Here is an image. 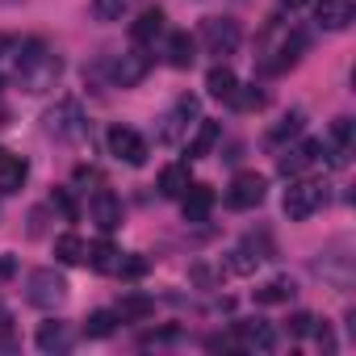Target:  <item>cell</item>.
I'll return each instance as SVG.
<instances>
[{
  "label": "cell",
  "mask_w": 356,
  "mask_h": 356,
  "mask_svg": "<svg viewBox=\"0 0 356 356\" xmlns=\"http://www.w3.org/2000/svg\"><path fill=\"white\" fill-rule=\"evenodd\" d=\"M0 88H5V76H0Z\"/></svg>",
  "instance_id": "obj_37"
},
{
  "label": "cell",
  "mask_w": 356,
  "mask_h": 356,
  "mask_svg": "<svg viewBox=\"0 0 356 356\" xmlns=\"http://www.w3.org/2000/svg\"><path fill=\"white\" fill-rule=\"evenodd\" d=\"M289 331H293V335H310V331H314V314H293V318H289Z\"/></svg>",
  "instance_id": "obj_32"
},
{
  "label": "cell",
  "mask_w": 356,
  "mask_h": 356,
  "mask_svg": "<svg viewBox=\"0 0 356 356\" xmlns=\"http://www.w3.org/2000/svg\"><path fill=\"white\" fill-rule=\"evenodd\" d=\"M109 155L130 163V168H143L147 163V138L138 130H130V126H113L109 130Z\"/></svg>",
  "instance_id": "obj_7"
},
{
  "label": "cell",
  "mask_w": 356,
  "mask_h": 356,
  "mask_svg": "<svg viewBox=\"0 0 356 356\" xmlns=\"http://www.w3.org/2000/svg\"><path fill=\"white\" fill-rule=\"evenodd\" d=\"M0 51H13V38L9 34H0Z\"/></svg>",
  "instance_id": "obj_36"
},
{
  "label": "cell",
  "mask_w": 356,
  "mask_h": 356,
  "mask_svg": "<svg viewBox=\"0 0 356 356\" xmlns=\"http://www.w3.org/2000/svg\"><path fill=\"white\" fill-rule=\"evenodd\" d=\"M298 293V285L289 281V277H273V281H264L260 289H256V302L260 306H277V302H289Z\"/></svg>",
  "instance_id": "obj_23"
},
{
  "label": "cell",
  "mask_w": 356,
  "mask_h": 356,
  "mask_svg": "<svg viewBox=\"0 0 356 356\" xmlns=\"http://www.w3.org/2000/svg\"><path fill=\"white\" fill-rule=\"evenodd\" d=\"M159 34H163V9H143V13H138V22L130 26L134 47H151Z\"/></svg>",
  "instance_id": "obj_16"
},
{
  "label": "cell",
  "mask_w": 356,
  "mask_h": 356,
  "mask_svg": "<svg viewBox=\"0 0 356 356\" xmlns=\"http://www.w3.org/2000/svg\"><path fill=\"white\" fill-rule=\"evenodd\" d=\"M318 159H323V143H318V138H302V143H293L289 151H281L277 172H281V176H302V172L314 168Z\"/></svg>",
  "instance_id": "obj_8"
},
{
  "label": "cell",
  "mask_w": 356,
  "mask_h": 356,
  "mask_svg": "<svg viewBox=\"0 0 356 356\" xmlns=\"http://www.w3.org/2000/svg\"><path fill=\"white\" fill-rule=\"evenodd\" d=\"M134 9V0H92V17L97 22H122Z\"/></svg>",
  "instance_id": "obj_28"
},
{
  "label": "cell",
  "mask_w": 356,
  "mask_h": 356,
  "mask_svg": "<svg viewBox=\"0 0 356 356\" xmlns=\"http://www.w3.org/2000/svg\"><path fill=\"white\" fill-rule=\"evenodd\" d=\"M13 63H17V80H22V88L26 92H47L55 80H59V72H63V63L34 38V42H26L17 55H13Z\"/></svg>",
  "instance_id": "obj_1"
},
{
  "label": "cell",
  "mask_w": 356,
  "mask_h": 356,
  "mask_svg": "<svg viewBox=\"0 0 356 356\" xmlns=\"http://www.w3.org/2000/svg\"><path fill=\"white\" fill-rule=\"evenodd\" d=\"M147 72H151V55H143V51H126V55H122V59H113V67H109L113 84H122V88L138 84Z\"/></svg>",
  "instance_id": "obj_11"
},
{
  "label": "cell",
  "mask_w": 356,
  "mask_h": 356,
  "mask_svg": "<svg viewBox=\"0 0 356 356\" xmlns=\"http://www.w3.org/2000/svg\"><path fill=\"white\" fill-rule=\"evenodd\" d=\"M118 323H122L118 310H92V314L84 318V335H88V339H105V335H113Z\"/></svg>",
  "instance_id": "obj_27"
},
{
  "label": "cell",
  "mask_w": 356,
  "mask_h": 356,
  "mask_svg": "<svg viewBox=\"0 0 356 356\" xmlns=\"http://www.w3.org/2000/svg\"><path fill=\"white\" fill-rule=\"evenodd\" d=\"M356 17V0H314V22L323 30H348Z\"/></svg>",
  "instance_id": "obj_10"
},
{
  "label": "cell",
  "mask_w": 356,
  "mask_h": 356,
  "mask_svg": "<svg viewBox=\"0 0 356 356\" xmlns=\"http://www.w3.org/2000/svg\"><path fill=\"white\" fill-rule=\"evenodd\" d=\"M206 88H210V97L214 101H231L235 97V88H239V76L231 72V67H210V76H206Z\"/></svg>",
  "instance_id": "obj_19"
},
{
  "label": "cell",
  "mask_w": 356,
  "mask_h": 356,
  "mask_svg": "<svg viewBox=\"0 0 356 356\" xmlns=\"http://www.w3.org/2000/svg\"><path fill=\"white\" fill-rule=\"evenodd\" d=\"M181 210H185V222H206V214L214 210V193L206 185H189L181 197Z\"/></svg>",
  "instance_id": "obj_14"
},
{
  "label": "cell",
  "mask_w": 356,
  "mask_h": 356,
  "mask_svg": "<svg viewBox=\"0 0 356 356\" xmlns=\"http://www.w3.org/2000/svg\"><path fill=\"white\" fill-rule=\"evenodd\" d=\"M193 51H197V47H193V38L181 30V34H172V38H168V51H163V55H168V63H172V67H181V72H185V67H193V59H197Z\"/></svg>",
  "instance_id": "obj_21"
},
{
  "label": "cell",
  "mask_w": 356,
  "mask_h": 356,
  "mask_svg": "<svg viewBox=\"0 0 356 356\" xmlns=\"http://www.w3.org/2000/svg\"><path fill=\"white\" fill-rule=\"evenodd\" d=\"M285 9H302V5H310V0H281Z\"/></svg>",
  "instance_id": "obj_35"
},
{
  "label": "cell",
  "mask_w": 356,
  "mask_h": 356,
  "mask_svg": "<svg viewBox=\"0 0 356 356\" xmlns=\"http://www.w3.org/2000/svg\"><path fill=\"white\" fill-rule=\"evenodd\" d=\"M264 189H268V181L260 172H239L231 181V189H227V206L231 210H256L264 202Z\"/></svg>",
  "instance_id": "obj_6"
},
{
  "label": "cell",
  "mask_w": 356,
  "mask_h": 356,
  "mask_svg": "<svg viewBox=\"0 0 356 356\" xmlns=\"http://www.w3.org/2000/svg\"><path fill=\"white\" fill-rule=\"evenodd\" d=\"M13 273H17V260H13V256H5V260H0V281L13 277Z\"/></svg>",
  "instance_id": "obj_34"
},
{
  "label": "cell",
  "mask_w": 356,
  "mask_h": 356,
  "mask_svg": "<svg viewBox=\"0 0 356 356\" xmlns=\"http://www.w3.org/2000/svg\"><path fill=\"white\" fill-rule=\"evenodd\" d=\"M55 206H59V210H63L67 218H76V202L67 197V189H55Z\"/></svg>",
  "instance_id": "obj_33"
},
{
  "label": "cell",
  "mask_w": 356,
  "mask_h": 356,
  "mask_svg": "<svg viewBox=\"0 0 356 356\" xmlns=\"http://www.w3.org/2000/svg\"><path fill=\"white\" fill-rule=\"evenodd\" d=\"M88 210H92V222H97L101 231H118V227H122V202H118L109 189H97Z\"/></svg>",
  "instance_id": "obj_12"
},
{
  "label": "cell",
  "mask_w": 356,
  "mask_h": 356,
  "mask_svg": "<svg viewBox=\"0 0 356 356\" xmlns=\"http://www.w3.org/2000/svg\"><path fill=\"white\" fill-rule=\"evenodd\" d=\"M239 42H243V30H239L235 17H206V22H202V47H206L210 55L227 59V55L239 51Z\"/></svg>",
  "instance_id": "obj_4"
},
{
  "label": "cell",
  "mask_w": 356,
  "mask_h": 356,
  "mask_svg": "<svg viewBox=\"0 0 356 356\" xmlns=\"http://www.w3.org/2000/svg\"><path fill=\"white\" fill-rule=\"evenodd\" d=\"M147 273V260L143 256H122L118 260V277H143Z\"/></svg>",
  "instance_id": "obj_30"
},
{
  "label": "cell",
  "mask_w": 356,
  "mask_h": 356,
  "mask_svg": "<svg viewBox=\"0 0 356 356\" xmlns=\"http://www.w3.org/2000/svg\"><path fill=\"white\" fill-rule=\"evenodd\" d=\"M26 298H30V306H42V310L59 306V302L67 298V281H63V273H55V268H34L30 281H26Z\"/></svg>",
  "instance_id": "obj_5"
},
{
  "label": "cell",
  "mask_w": 356,
  "mask_h": 356,
  "mask_svg": "<svg viewBox=\"0 0 356 356\" xmlns=\"http://www.w3.org/2000/svg\"><path fill=\"white\" fill-rule=\"evenodd\" d=\"M42 122H47V134H51V138H63V143H76V138L88 134V118H84V109H80L76 101L51 105Z\"/></svg>",
  "instance_id": "obj_3"
},
{
  "label": "cell",
  "mask_w": 356,
  "mask_h": 356,
  "mask_svg": "<svg viewBox=\"0 0 356 356\" xmlns=\"http://www.w3.org/2000/svg\"><path fill=\"white\" fill-rule=\"evenodd\" d=\"M34 343H38V352H67L72 348V331H67V323H42Z\"/></svg>",
  "instance_id": "obj_18"
},
{
  "label": "cell",
  "mask_w": 356,
  "mask_h": 356,
  "mask_svg": "<svg viewBox=\"0 0 356 356\" xmlns=\"http://www.w3.org/2000/svg\"><path fill=\"white\" fill-rule=\"evenodd\" d=\"M235 343L248 348V352H273V348H277V331H273V323H264V318H243V323L235 327Z\"/></svg>",
  "instance_id": "obj_9"
},
{
  "label": "cell",
  "mask_w": 356,
  "mask_h": 356,
  "mask_svg": "<svg viewBox=\"0 0 356 356\" xmlns=\"http://www.w3.org/2000/svg\"><path fill=\"white\" fill-rule=\"evenodd\" d=\"M185 118H197V97H181V101H176V109L163 118L168 126H163V138H176V134H181L189 122Z\"/></svg>",
  "instance_id": "obj_24"
},
{
  "label": "cell",
  "mask_w": 356,
  "mask_h": 356,
  "mask_svg": "<svg viewBox=\"0 0 356 356\" xmlns=\"http://www.w3.org/2000/svg\"><path fill=\"white\" fill-rule=\"evenodd\" d=\"M84 256H88V243L76 231H67V235L55 239V260L59 264H84Z\"/></svg>",
  "instance_id": "obj_22"
},
{
  "label": "cell",
  "mask_w": 356,
  "mask_h": 356,
  "mask_svg": "<svg viewBox=\"0 0 356 356\" xmlns=\"http://www.w3.org/2000/svg\"><path fill=\"white\" fill-rule=\"evenodd\" d=\"M218 138H222V126H218V122H202V126H197V134L189 138V155H193V159L210 155Z\"/></svg>",
  "instance_id": "obj_26"
},
{
  "label": "cell",
  "mask_w": 356,
  "mask_h": 356,
  "mask_svg": "<svg viewBox=\"0 0 356 356\" xmlns=\"http://www.w3.org/2000/svg\"><path fill=\"white\" fill-rule=\"evenodd\" d=\"M155 314V302L147 298V293H126L122 302H118V318L122 323H143V318H151Z\"/></svg>",
  "instance_id": "obj_20"
},
{
  "label": "cell",
  "mask_w": 356,
  "mask_h": 356,
  "mask_svg": "<svg viewBox=\"0 0 356 356\" xmlns=\"http://www.w3.org/2000/svg\"><path fill=\"white\" fill-rule=\"evenodd\" d=\"M227 105H235V109H260V105H264V92H260L256 84H239Z\"/></svg>",
  "instance_id": "obj_29"
},
{
  "label": "cell",
  "mask_w": 356,
  "mask_h": 356,
  "mask_svg": "<svg viewBox=\"0 0 356 356\" xmlns=\"http://www.w3.org/2000/svg\"><path fill=\"white\" fill-rule=\"evenodd\" d=\"M26 176H30V163L22 155H0V193H17L26 185Z\"/></svg>",
  "instance_id": "obj_15"
},
{
  "label": "cell",
  "mask_w": 356,
  "mask_h": 356,
  "mask_svg": "<svg viewBox=\"0 0 356 356\" xmlns=\"http://www.w3.org/2000/svg\"><path fill=\"white\" fill-rule=\"evenodd\" d=\"M323 206H327V185H323V181H293V185L285 189V202H281L285 218H293V222L318 214Z\"/></svg>",
  "instance_id": "obj_2"
},
{
  "label": "cell",
  "mask_w": 356,
  "mask_h": 356,
  "mask_svg": "<svg viewBox=\"0 0 356 356\" xmlns=\"http://www.w3.org/2000/svg\"><path fill=\"white\" fill-rule=\"evenodd\" d=\"M97 273H118V260H122V252L109 243V239H97L92 248H88V256H84Z\"/></svg>",
  "instance_id": "obj_25"
},
{
  "label": "cell",
  "mask_w": 356,
  "mask_h": 356,
  "mask_svg": "<svg viewBox=\"0 0 356 356\" xmlns=\"http://www.w3.org/2000/svg\"><path fill=\"white\" fill-rule=\"evenodd\" d=\"M0 155H5V151H0Z\"/></svg>",
  "instance_id": "obj_38"
},
{
  "label": "cell",
  "mask_w": 356,
  "mask_h": 356,
  "mask_svg": "<svg viewBox=\"0 0 356 356\" xmlns=\"http://www.w3.org/2000/svg\"><path fill=\"white\" fill-rule=\"evenodd\" d=\"M189 185H193V181H189V168H185V163H168V168L159 172V193L172 197V202H181Z\"/></svg>",
  "instance_id": "obj_17"
},
{
  "label": "cell",
  "mask_w": 356,
  "mask_h": 356,
  "mask_svg": "<svg viewBox=\"0 0 356 356\" xmlns=\"http://www.w3.org/2000/svg\"><path fill=\"white\" fill-rule=\"evenodd\" d=\"M302 130V113H289V118H281V126L273 130V143H281L285 134H298Z\"/></svg>",
  "instance_id": "obj_31"
},
{
  "label": "cell",
  "mask_w": 356,
  "mask_h": 356,
  "mask_svg": "<svg viewBox=\"0 0 356 356\" xmlns=\"http://www.w3.org/2000/svg\"><path fill=\"white\" fill-rule=\"evenodd\" d=\"M323 155L339 168V163H348V155H352V118H339L335 126H331V138L323 143Z\"/></svg>",
  "instance_id": "obj_13"
}]
</instances>
